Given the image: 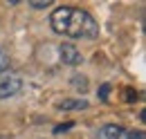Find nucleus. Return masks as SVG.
Segmentation results:
<instances>
[{
    "label": "nucleus",
    "instance_id": "9",
    "mask_svg": "<svg viewBox=\"0 0 146 139\" xmlns=\"http://www.w3.org/2000/svg\"><path fill=\"white\" fill-rule=\"evenodd\" d=\"M108 92H110V85L106 83V85H101V90H99V97L106 101V99H108Z\"/></svg>",
    "mask_w": 146,
    "mask_h": 139
},
{
    "label": "nucleus",
    "instance_id": "1",
    "mask_svg": "<svg viewBox=\"0 0 146 139\" xmlns=\"http://www.w3.org/2000/svg\"><path fill=\"white\" fill-rule=\"evenodd\" d=\"M52 29L56 34L70 36V38H97L99 23L83 9L76 7H58L50 16Z\"/></svg>",
    "mask_w": 146,
    "mask_h": 139
},
{
    "label": "nucleus",
    "instance_id": "10",
    "mask_svg": "<svg viewBox=\"0 0 146 139\" xmlns=\"http://www.w3.org/2000/svg\"><path fill=\"white\" fill-rule=\"evenodd\" d=\"M68 128H72V123H63V126H56V128H54V132L58 135V132H63V130H68Z\"/></svg>",
    "mask_w": 146,
    "mask_h": 139
},
{
    "label": "nucleus",
    "instance_id": "3",
    "mask_svg": "<svg viewBox=\"0 0 146 139\" xmlns=\"http://www.w3.org/2000/svg\"><path fill=\"white\" fill-rule=\"evenodd\" d=\"M58 56H61V61L63 63H68V65H79L83 58H81V52L74 47L72 43H63L61 47H58Z\"/></svg>",
    "mask_w": 146,
    "mask_h": 139
},
{
    "label": "nucleus",
    "instance_id": "6",
    "mask_svg": "<svg viewBox=\"0 0 146 139\" xmlns=\"http://www.w3.org/2000/svg\"><path fill=\"white\" fill-rule=\"evenodd\" d=\"M5 70H9V56H7V52L0 50V74H2Z\"/></svg>",
    "mask_w": 146,
    "mask_h": 139
},
{
    "label": "nucleus",
    "instance_id": "2",
    "mask_svg": "<svg viewBox=\"0 0 146 139\" xmlns=\"http://www.w3.org/2000/svg\"><path fill=\"white\" fill-rule=\"evenodd\" d=\"M20 90H23V79L18 76H7L0 81V101L2 99H9V97H16Z\"/></svg>",
    "mask_w": 146,
    "mask_h": 139
},
{
    "label": "nucleus",
    "instance_id": "8",
    "mask_svg": "<svg viewBox=\"0 0 146 139\" xmlns=\"http://www.w3.org/2000/svg\"><path fill=\"white\" fill-rule=\"evenodd\" d=\"M124 139H144V132H142V130H137V132H126Z\"/></svg>",
    "mask_w": 146,
    "mask_h": 139
},
{
    "label": "nucleus",
    "instance_id": "5",
    "mask_svg": "<svg viewBox=\"0 0 146 139\" xmlns=\"http://www.w3.org/2000/svg\"><path fill=\"white\" fill-rule=\"evenodd\" d=\"M61 110H86L88 108V101L86 99H63L58 103Z\"/></svg>",
    "mask_w": 146,
    "mask_h": 139
},
{
    "label": "nucleus",
    "instance_id": "4",
    "mask_svg": "<svg viewBox=\"0 0 146 139\" xmlns=\"http://www.w3.org/2000/svg\"><path fill=\"white\" fill-rule=\"evenodd\" d=\"M126 132L128 130L115 126V123H110V126H104V128H101V139H124Z\"/></svg>",
    "mask_w": 146,
    "mask_h": 139
},
{
    "label": "nucleus",
    "instance_id": "7",
    "mask_svg": "<svg viewBox=\"0 0 146 139\" xmlns=\"http://www.w3.org/2000/svg\"><path fill=\"white\" fill-rule=\"evenodd\" d=\"M29 7L32 9H47L50 7V0H45V2H29Z\"/></svg>",
    "mask_w": 146,
    "mask_h": 139
}]
</instances>
